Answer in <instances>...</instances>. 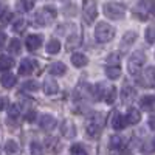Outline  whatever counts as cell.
Wrapping results in <instances>:
<instances>
[{
    "label": "cell",
    "instance_id": "obj_14",
    "mask_svg": "<svg viewBox=\"0 0 155 155\" xmlns=\"http://www.w3.org/2000/svg\"><path fill=\"white\" fill-rule=\"evenodd\" d=\"M58 90H59V85H58L56 81H53V79H45V82H44V92H45V95H48V96L56 95Z\"/></svg>",
    "mask_w": 155,
    "mask_h": 155
},
{
    "label": "cell",
    "instance_id": "obj_23",
    "mask_svg": "<svg viewBox=\"0 0 155 155\" xmlns=\"http://www.w3.org/2000/svg\"><path fill=\"white\" fill-rule=\"evenodd\" d=\"M59 50H61V42L58 41V39H51V41L47 44V53H50V54L59 53Z\"/></svg>",
    "mask_w": 155,
    "mask_h": 155
},
{
    "label": "cell",
    "instance_id": "obj_10",
    "mask_svg": "<svg viewBox=\"0 0 155 155\" xmlns=\"http://www.w3.org/2000/svg\"><path fill=\"white\" fill-rule=\"evenodd\" d=\"M137 37H138V34L135 31H127L121 39V50H129L132 47V44L137 41Z\"/></svg>",
    "mask_w": 155,
    "mask_h": 155
},
{
    "label": "cell",
    "instance_id": "obj_40",
    "mask_svg": "<svg viewBox=\"0 0 155 155\" xmlns=\"http://www.w3.org/2000/svg\"><path fill=\"white\" fill-rule=\"evenodd\" d=\"M6 44V34L3 31H0V47H3Z\"/></svg>",
    "mask_w": 155,
    "mask_h": 155
},
{
    "label": "cell",
    "instance_id": "obj_44",
    "mask_svg": "<svg viewBox=\"0 0 155 155\" xmlns=\"http://www.w3.org/2000/svg\"><path fill=\"white\" fill-rule=\"evenodd\" d=\"M3 12H5V5H3V3H0V17L3 16Z\"/></svg>",
    "mask_w": 155,
    "mask_h": 155
},
{
    "label": "cell",
    "instance_id": "obj_11",
    "mask_svg": "<svg viewBox=\"0 0 155 155\" xmlns=\"http://www.w3.org/2000/svg\"><path fill=\"white\" fill-rule=\"evenodd\" d=\"M48 71L53 76H62V74H65L67 67H65V64H64V62H53V64H50V65H48Z\"/></svg>",
    "mask_w": 155,
    "mask_h": 155
},
{
    "label": "cell",
    "instance_id": "obj_3",
    "mask_svg": "<svg viewBox=\"0 0 155 155\" xmlns=\"http://www.w3.org/2000/svg\"><path fill=\"white\" fill-rule=\"evenodd\" d=\"M144 62H146V56H144L143 51H135V53L130 56V59H129V62H127L129 73L137 76L141 71V68H143Z\"/></svg>",
    "mask_w": 155,
    "mask_h": 155
},
{
    "label": "cell",
    "instance_id": "obj_39",
    "mask_svg": "<svg viewBox=\"0 0 155 155\" xmlns=\"http://www.w3.org/2000/svg\"><path fill=\"white\" fill-rule=\"evenodd\" d=\"M6 106H9V101L6 98H0V110L6 109Z\"/></svg>",
    "mask_w": 155,
    "mask_h": 155
},
{
    "label": "cell",
    "instance_id": "obj_9",
    "mask_svg": "<svg viewBox=\"0 0 155 155\" xmlns=\"http://www.w3.org/2000/svg\"><path fill=\"white\" fill-rule=\"evenodd\" d=\"M56 118L53 115H44L42 118H41V121H39V124H41V127H42V130H53V129L56 127Z\"/></svg>",
    "mask_w": 155,
    "mask_h": 155
},
{
    "label": "cell",
    "instance_id": "obj_25",
    "mask_svg": "<svg viewBox=\"0 0 155 155\" xmlns=\"http://www.w3.org/2000/svg\"><path fill=\"white\" fill-rule=\"evenodd\" d=\"M104 99H106L107 104H113L115 99H116V87H113V85H112L110 88H107V90H106Z\"/></svg>",
    "mask_w": 155,
    "mask_h": 155
},
{
    "label": "cell",
    "instance_id": "obj_21",
    "mask_svg": "<svg viewBox=\"0 0 155 155\" xmlns=\"http://www.w3.org/2000/svg\"><path fill=\"white\" fill-rule=\"evenodd\" d=\"M14 67V59L11 56H0V70H9Z\"/></svg>",
    "mask_w": 155,
    "mask_h": 155
},
{
    "label": "cell",
    "instance_id": "obj_30",
    "mask_svg": "<svg viewBox=\"0 0 155 155\" xmlns=\"http://www.w3.org/2000/svg\"><path fill=\"white\" fill-rule=\"evenodd\" d=\"M39 82L37 81H27L23 85H22V88L23 90H27V92H36V90H39Z\"/></svg>",
    "mask_w": 155,
    "mask_h": 155
},
{
    "label": "cell",
    "instance_id": "obj_31",
    "mask_svg": "<svg viewBox=\"0 0 155 155\" xmlns=\"http://www.w3.org/2000/svg\"><path fill=\"white\" fill-rule=\"evenodd\" d=\"M25 27H27V22H25V19H17L14 22V25H12V31L14 33H22L25 30Z\"/></svg>",
    "mask_w": 155,
    "mask_h": 155
},
{
    "label": "cell",
    "instance_id": "obj_37",
    "mask_svg": "<svg viewBox=\"0 0 155 155\" xmlns=\"http://www.w3.org/2000/svg\"><path fill=\"white\" fill-rule=\"evenodd\" d=\"M79 45V37L78 36H73V37H68V48H74V47H78Z\"/></svg>",
    "mask_w": 155,
    "mask_h": 155
},
{
    "label": "cell",
    "instance_id": "obj_26",
    "mask_svg": "<svg viewBox=\"0 0 155 155\" xmlns=\"http://www.w3.org/2000/svg\"><path fill=\"white\" fill-rule=\"evenodd\" d=\"M124 146V138H121L120 135H113L110 138V147L112 149H123Z\"/></svg>",
    "mask_w": 155,
    "mask_h": 155
},
{
    "label": "cell",
    "instance_id": "obj_8",
    "mask_svg": "<svg viewBox=\"0 0 155 155\" xmlns=\"http://www.w3.org/2000/svg\"><path fill=\"white\" fill-rule=\"evenodd\" d=\"M25 44H27V48L30 51H36L41 48L42 45V36H39V34H30L27 37V41H25Z\"/></svg>",
    "mask_w": 155,
    "mask_h": 155
},
{
    "label": "cell",
    "instance_id": "obj_12",
    "mask_svg": "<svg viewBox=\"0 0 155 155\" xmlns=\"http://www.w3.org/2000/svg\"><path fill=\"white\" fill-rule=\"evenodd\" d=\"M126 120H127V124H138L141 121V113L138 109H129L127 113H126Z\"/></svg>",
    "mask_w": 155,
    "mask_h": 155
},
{
    "label": "cell",
    "instance_id": "obj_29",
    "mask_svg": "<svg viewBox=\"0 0 155 155\" xmlns=\"http://www.w3.org/2000/svg\"><path fill=\"white\" fill-rule=\"evenodd\" d=\"M104 95H106L104 84H101V82H99V84L95 87V90H93V96H95V99H96V101H99V99L104 98Z\"/></svg>",
    "mask_w": 155,
    "mask_h": 155
},
{
    "label": "cell",
    "instance_id": "obj_13",
    "mask_svg": "<svg viewBox=\"0 0 155 155\" xmlns=\"http://www.w3.org/2000/svg\"><path fill=\"white\" fill-rule=\"evenodd\" d=\"M127 124V120L126 116H123L121 113H115L113 118H112V127L115 129V130H121V129H124Z\"/></svg>",
    "mask_w": 155,
    "mask_h": 155
},
{
    "label": "cell",
    "instance_id": "obj_16",
    "mask_svg": "<svg viewBox=\"0 0 155 155\" xmlns=\"http://www.w3.org/2000/svg\"><path fill=\"white\" fill-rule=\"evenodd\" d=\"M87 62H88V59H87V56L82 54V53H73V54H71V64H73L74 67H78V68L87 65Z\"/></svg>",
    "mask_w": 155,
    "mask_h": 155
},
{
    "label": "cell",
    "instance_id": "obj_43",
    "mask_svg": "<svg viewBox=\"0 0 155 155\" xmlns=\"http://www.w3.org/2000/svg\"><path fill=\"white\" fill-rule=\"evenodd\" d=\"M2 17H5V19H3V22L6 23V22H9V20H11V17H12V14H11V12H9V14H5V16H2Z\"/></svg>",
    "mask_w": 155,
    "mask_h": 155
},
{
    "label": "cell",
    "instance_id": "obj_20",
    "mask_svg": "<svg viewBox=\"0 0 155 155\" xmlns=\"http://www.w3.org/2000/svg\"><path fill=\"white\" fill-rule=\"evenodd\" d=\"M8 50H9V54L17 56L20 51H22V44H20L19 39H11V41H9V45H8Z\"/></svg>",
    "mask_w": 155,
    "mask_h": 155
},
{
    "label": "cell",
    "instance_id": "obj_41",
    "mask_svg": "<svg viewBox=\"0 0 155 155\" xmlns=\"http://www.w3.org/2000/svg\"><path fill=\"white\" fill-rule=\"evenodd\" d=\"M36 120V112H30L28 115H27V121H30V123H33Z\"/></svg>",
    "mask_w": 155,
    "mask_h": 155
},
{
    "label": "cell",
    "instance_id": "obj_33",
    "mask_svg": "<svg viewBox=\"0 0 155 155\" xmlns=\"http://www.w3.org/2000/svg\"><path fill=\"white\" fill-rule=\"evenodd\" d=\"M120 62H121V56L118 53H110L107 56V64L109 65H118Z\"/></svg>",
    "mask_w": 155,
    "mask_h": 155
},
{
    "label": "cell",
    "instance_id": "obj_32",
    "mask_svg": "<svg viewBox=\"0 0 155 155\" xmlns=\"http://www.w3.org/2000/svg\"><path fill=\"white\" fill-rule=\"evenodd\" d=\"M5 150L9 152V153H14V152L19 150V144L16 143L14 140H8V141H6V144H5Z\"/></svg>",
    "mask_w": 155,
    "mask_h": 155
},
{
    "label": "cell",
    "instance_id": "obj_17",
    "mask_svg": "<svg viewBox=\"0 0 155 155\" xmlns=\"http://www.w3.org/2000/svg\"><path fill=\"white\" fill-rule=\"evenodd\" d=\"M0 82H2V85L5 87V88H12L16 85V76L12 74V73H5L2 78H0Z\"/></svg>",
    "mask_w": 155,
    "mask_h": 155
},
{
    "label": "cell",
    "instance_id": "obj_6",
    "mask_svg": "<svg viewBox=\"0 0 155 155\" xmlns=\"http://www.w3.org/2000/svg\"><path fill=\"white\" fill-rule=\"evenodd\" d=\"M138 84L143 87H153L155 85V67H147L140 74Z\"/></svg>",
    "mask_w": 155,
    "mask_h": 155
},
{
    "label": "cell",
    "instance_id": "obj_38",
    "mask_svg": "<svg viewBox=\"0 0 155 155\" xmlns=\"http://www.w3.org/2000/svg\"><path fill=\"white\" fill-rule=\"evenodd\" d=\"M31 152H36V153H41V152H42V149H41V146H39L37 141H33V144H31Z\"/></svg>",
    "mask_w": 155,
    "mask_h": 155
},
{
    "label": "cell",
    "instance_id": "obj_28",
    "mask_svg": "<svg viewBox=\"0 0 155 155\" xmlns=\"http://www.w3.org/2000/svg\"><path fill=\"white\" fill-rule=\"evenodd\" d=\"M19 115H20V107L17 104H9V107H8V118L16 120V118H19Z\"/></svg>",
    "mask_w": 155,
    "mask_h": 155
},
{
    "label": "cell",
    "instance_id": "obj_4",
    "mask_svg": "<svg viewBox=\"0 0 155 155\" xmlns=\"http://www.w3.org/2000/svg\"><path fill=\"white\" fill-rule=\"evenodd\" d=\"M56 9L53 8V6H45V8H42L41 11H37L36 12V16H34V20H36V23H39V25H47V23H50V22H53L54 19H56Z\"/></svg>",
    "mask_w": 155,
    "mask_h": 155
},
{
    "label": "cell",
    "instance_id": "obj_42",
    "mask_svg": "<svg viewBox=\"0 0 155 155\" xmlns=\"http://www.w3.org/2000/svg\"><path fill=\"white\" fill-rule=\"evenodd\" d=\"M149 127L150 129H155V115H152L149 118Z\"/></svg>",
    "mask_w": 155,
    "mask_h": 155
},
{
    "label": "cell",
    "instance_id": "obj_27",
    "mask_svg": "<svg viewBox=\"0 0 155 155\" xmlns=\"http://www.w3.org/2000/svg\"><path fill=\"white\" fill-rule=\"evenodd\" d=\"M85 129H87V134H88L90 137H98L102 127H99V126H96V124H93V123L87 121V127H85Z\"/></svg>",
    "mask_w": 155,
    "mask_h": 155
},
{
    "label": "cell",
    "instance_id": "obj_24",
    "mask_svg": "<svg viewBox=\"0 0 155 155\" xmlns=\"http://www.w3.org/2000/svg\"><path fill=\"white\" fill-rule=\"evenodd\" d=\"M87 121H90V123H93V124H96V126H99V127H102L104 126V123H106V120H104V115L102 113H92L88 116V120Z\"/></svg>",
    "mask_w": 155,
    "mask_h": 155
},
{
    "label": "cell",
    "instance_id": "obj_22",
    "mask_svg": "<svg viewBox=\"0 0 155 155\" xmlns=\"http://www.w3.org/2000/svg\"><path fill=\"white\" fill-rule=\"evenodd\" d=\"M106 74L109 79H116V78H120L121 76V68L120 65H109L106 68Z\"/></svg>",
    "mask_w": 155,
    "mask_h": 155
},
{
    "label": "cell",
    "instance_id": "obj_19",
    "mask_svg": "<svg viewBox=\"0 0 155 155\" xmlns=\"http://www.w3.org/2000/svg\"><path fill=\"white\" fill-rule=\"evenodd\" d=\"M140 106H141V109H144V110H150L155 106V96L153 95L143 96V98H141V101H140Z\"/></svg>",
    "mask_w": 155,
    "mask_h": 155
},
{
    "label": "cell",
    "instance_id": "obj_5",
    "mask_svg": "<svg viewBox=\"0 0 155 155\" xmlns=\"http://www.w3.org/2000/svg\"><path fill=\"white\" fill-rule=\"evenodd\" d=\"M98 16V8L95 0H85L84 2V22L87 25H92Z\"/></svg>",
    "mask_w": 155,
    "mask_h": 155
},
{
    "label": "cell",
    "instance_id": "obj_2",
    "mask_svg": "<svg viewBox=\"0 0 155 155\" xmlns=\"http://www.w3.org/2000/svg\"><path fill=\"white\" fill-rule=\"evenodd\" d=\"M104 14L109 19L120 20L126 16V6L123 3H118V2H109L104 5Z\"/></svg>",
    "mask_w": 155,
    "mask_h": 155
},
{
    "label": "cell",
    "instance_id": "obj_35",
    "mask_svg": "<svg viewBox=\"0 0 155 155\" xmlns=\"http://www.w3.org/2000/svg\"><path fill=\"white\" fill-rule=\"evenodd\" d=\"M19 5L23 11H31L34 8V0H20Z\"/></svg>",
    "mask_w": 155,
    "mask_h": 155
},
{
    "label": "cell",
    "instance_id": "obj_7",
    "mask_svg": "<svg viewBox=\"0 0 155 155\" xmlns=\"http://www.w3.org/2000/svg\"><path fill=\"white\" fill-rule=\"evenodd\" d=\"M61 134L65 138H68V140L74 138L76 137V127H74V124L70 120H65L62 123V126H61Z\"/></svg>",
    "mask_w": 155,
    "mask_h": 155
},
{
    "label": "cell",
    "instance_id": "obj_15",
    "mask_svg": "<svg viewBox=\"0 0 155 155\" xmlns=\"http://www.w3.org/2000/svg\"><path fill=\"white\" fill-rule=\"evenodd\" d=\"M34 65H36V64H34L33 61H30V59H23V61L20 62V65H19V74H22V76L30 74V73L33 71Z\"/></svg>",
    "mask_w": 155,
    "mask_h": 155
},
{
    "label": "cell",
    "instance_id": "obj_34",
    "mask_svg": "<svg viewBox=\"0 0 155 155\" xmlns=\"http://www.w3.org/2000/svg\"><path fill=\"white\" fill-rule=\"evenodd\" d=\"M70 152L71 153H74V155H85L87 153V150H85V147L84 146H81V144H73L71 147H70Z\"/></svg>",
    "mask_w": 155,
    "mask_h": 155
},
{
    "label": "cell",
    "instance_id": "obj_18",
    "mask_svg": "<svg viewBox=\"0 0 155 155\" xmlns=\"http://www.w3.org/2000/svg\"><path fill=\"white\" fill-rule=\"evenodd\" d=\"M121 98H123V101L124 102H132L134 99H135V90H134V87H129V85H126L123 90H121Z\"/></svg>",
    "mask_w": 155,
    "mask_h": 155
},
{
    "label": "cell",
    "instance_id": "obj_36",
    "mask_svg": "<svg viewBox=\"0 0 155 155\" xmlns=\"http://www.w3.org/2000/svg\"><path fill=\"white\" fill-rule=\"evenodd\" d=\"M146 41H147L149 44H153V42H155V28L149 27V28L146 30Z\"/></svg>",
    "mask_w": 155,
    "mask_h": 155
},
{
    "label": "cell",
    "instance_id": "obj_1",
    "mask_svg": "<svg viewBox=\"0 0 155 155\" xmlns=\"http://www.w3.org/2000/svg\"><path fill=\"white\" fill-rule=\"evenodd\" d=\"M115 37V28L112 25L106 23V22H101L96 25V30H95V39L99 44H107L110 42L112 39Z\"/></svg>",
    "mask_w": 155,
    "mask_h": 155
}]
</instances>
